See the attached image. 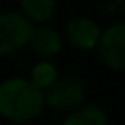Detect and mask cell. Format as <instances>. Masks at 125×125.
<instances>
[{
    "label": "cell",
    "mask_w": 125,
    "mask_h": 125,
    "mask_svg": "<svg viewBox=\"0 0 125 125\" xmlns=\"http://www.w3.org/2000/svg\"><path fill=\"white\" fill-rule=\"evenodd\" d=\"M44 109V94L30 79L13 77L0 83V116L15 123L31 121Z\"/></svg>",
    "instance_id": "obj_1"
},
{
    "label": "cell",
    "mask_w": 125,
    "mask_h": 125,
    "mask_svg": "<svg viewBox=\"0 0 125 125\" xmlns=\"http://www.w3.org/2000/svg\"><path fill=\"white\" fill-rule=\"evenodd\" d=\"M35 24L22 13H0V55H11L22 50L33 35Z\"/></svg>",
    "instance_id": "obj_2"
},
{
    "label": "cell",
    "mask_w": 125,
    "mask_h": 125,
    "mask_svg": "<svg viewBox=\"0 0 125 125\" xmlns=\"http://www.w3.org/2000/svg\"><path fill=\"white\" fill-rule=\"evenodd\" d=\"M42 94L44 105L55 110H74L85 103V88L74 79H55Z\"/></svg>",
    "instance_id": "obj_3"
},
{
    "label": "cell",
    "mask_w": 125,
    "mask_h": 125,
    "mask_svg": "<svg viewBox=\"0 0 125 125\" xmlns=\"http://www.w3.org/2000/svg\"><path fill=\"white\" fill-rule=\"evenodd\" d=\"M99 55L103 62L112 70H125V22H118L101 31Z\"/></svg>",
    "instance_id": "obj_4"
},
{
    "label": "cell",
    "mask_w": 125,
    "mask_h": 125,
    "mask_svg": "<svg viewBox=\"0 0 125 125\" xmlns=\"http://www.w3.org/2000/svg\"><path fill=\"white\" fill-rule=\"evenodd\" d=\"M99 37H101V30L94 20L79 17L68 22L66 26V39L74 48L79 50H92L98 46Z\"/></svg>",
    "instance_id": "obj_5"
},
{
    "label": "cell",
    "mask_w": 125,
    "mask_h": 125,
    "mask_svg": "<svg viewBox=\"0 0 125 125\" xmlns=\"http://www.w3.org/2000/svg\"><path fill=\"white\" fill-rule=\"evenodd\" d=\"M30 46L41 57H52L59 53L62 48V39L52 28H39L33 30V35L30 39Z\"/></svg>",
    "instance_id": "obj_6"
},
{
    "label": "cell",
    "mask_w": 125,
    "mask_h": 125,
    "mask_svg": "<svg viewBox=\"0 0 125 125\" xmlns=\"http://www.w3.org/2000/svg\"><path fill=\"white\" fill-rule=\"evenodd\" d=\"M62 125H109L107 116L98 107H77L68 114V118L62 121Z\"/></svg>",
    "instance_id": "obj_7"
},
{
    "label": "cell",
    "mask_w": 125,
    "mask_h": 125,
    "mask_svg": "<svg viewBox=\"0 0 125 125\" xmlns=\"http://www.w3.org/2000/svg\"><path fill=\"white\" fill-rule=\"evenodd\" d=\"M22 15H26L31 22H46L52 19L55 9V0H20Z\"/></svg>",
    "instance_id": "obj_8"
},
{
    "label": "cell",
    "mask_w": 125,
    "mask_h": 125,
    "mask_svg": "<svg viewBox=\"0 0 125 125\" xmlns=\"http://www.w3.org/2000/svg\"><path fill=\"white\" fill-rule=\"evenodd\" d=\"M55 79H57V68L52 62H37L35 66L31 68L30 81L35 86H39L41 90L48 88Z\"/></svg>",
    "instance_id": "obj_9"
}]
</instances>
